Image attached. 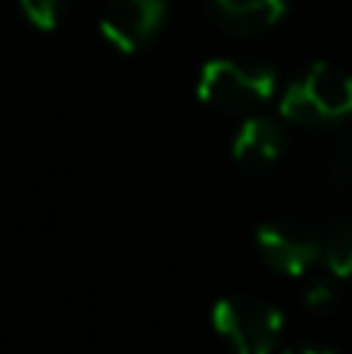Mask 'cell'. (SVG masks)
<instances>
[{"label": "cell", "mask_w": 352, "mask_h": 354, "mask_svg": "<svg viewBox=\"0 0 352 354\" xmlns=\"http://www.w3.org/2000/svg\"><path fill=\"white\" fill-rule=\"evenodd\" d=\"M284 354H337L331 348H318V345H299V348H287Z\"/></svg>", "instance_id": "7c38bea8"}, {"label": "cell", "mask_w": 352, "mask_h": 354, "mask_svg": "<svg viewBox=\"0 0 352 354\" xmlns=\"http://www.w3.org/2000/svg\"><path fill=\"white\" fill-rule=\"evenodd\" d=\"M259 258L281 277H306L324 252V239L309 224L293 218H278L259 227L256 236Z\"/></svg>", "instance_id": "277c9868"}, {"label": "cell", "mask_w": 352, "mask_h": 354, "mask_svg": "<svg viewBox=\"0 0 352 354\" xmlns=\"http://www.w3.org/2000/svg\"><path fill=\"white\" fill-rule=\"evenodd\" d=\"M19 3H22V12L28 16L31 25L47 31V28H56L66 0H19Z\"/></svg>", "instance_id": "30bf717a"}, {"label": "cell", "mask_w": 352, "mask_h": 354, "mask_svg": "<svg viewBox=\"0 0 352 354\" xmlns=\"http://www.w3.org/2000/svg\"><path fill=\"white\" fill-rule=\"evenodd\" d=\"M284 153V131L265 115H249L234 137V162L247 174H265Z\"/></svg>", "instance_id": "8992f818"}, {"label": "cell", "mask_w": 352, "mask_h": 354, "mask_svg": "<svg viewBox=\"0 0 352 354\" xmlns=\"http://www.w3.org/2000/svg\"><path fill=\"white\" fill-rule=\"evenodd\" d=\"M324 174L337 183V187H352V131L334 143V149L324 159Z\"/></svg>", "instance_id": "9c48e42d"}, {"label": "cell", "mask_w": 352, "mask_h": 354, "mask_svg": "<svg viewBox=\"0 0 352 354\" xmlns=\"http://www.w3.org/2000/svg\"><path fill=\"white\" fill-rule=\"evenodd\" d=\"M166 22V0H109L100 16V35L122 53H137Z\"/></svg>", "instance_id": "5b68a950"}, {"label": "cell", "mask_w": 352, "mask_h": 354, "mask_svg": "<svg viewBox=\"0 0 352 354\" xmlns=\"http://www.w3.org/2000/svg\"><path fill=\"white\" fill-rule=\"evenodd\" d=\"M306 305L318 314L334 311L337 308V289L331 286V283H315V286H309V292H306Z\"/></svg>", "instance_id": "8fae6325"}, {"label": "cell", "mask_w": 352, "mask_h": 354, "mask_svg": "<svg viewBox=\"0 0 352 354\" xmlns=\"http://www.w3.org/2000/svg\"><path fill=\"white\" fill-rule=\"evenodd\" d=\"M322 239V261L328 264V270L340 280H352V218H340Z\"/></svg>", "instance_id": "ba28073f"}, {"label": "cell", "mask_w": 352, "mask_h": 354, "mask_svg": "<svg viewBox=\"0 0 352 354\" xmlns=\"http://www.w3.org/2000/svg\"><path fill=\"white\" fill-rule=\"evenodd\" d=\"M218 28L234 37H256L278 25L287 12L284 0H209Z\"/></svg>", "instance_id": "52a82bcc"}, {"label": "cell", "mask_w": 352, "mask_h": 354, "mask_svg": "<svg viewBox=\"0 0 352 354\" xmlns=\"http://www.w3.org/2000/svg\"><path fill=\"white\" fill-rule=\"evenodd\" d=\"M281 115L303 128H324L352 115V75L343 68L318 62L303 81L287 87L281 100Z\"/></svg>", "instance_id": "6da1fadb"}, {"label": "cell", "mask_w": 352, "mask_h": 354, "mask_svg": "<svg viewBox=\"0 0 352 354\" xmlns=\"http://www.w3.org/2000/svg\"><path fill=\"white\" fill-rule=\"evenodd\" d=\"M274 72L237 59H212L200 72L197 93L206 106L225 115H253L274 97Z\"/></svg>", "instance_id": "7a4b0ae2"}, {"label": "cell", "mask_w": 352, "mask_h": 354, "mask_svg": "<svg viewBox=\"0 0 352 354\" xmlns=\"http://www.w3.org/2000/svg\"><path fill=\"white\" fill-rule=\"evenodd\" d=\"M212 326L234 354H272L284 333V314L259 295L237 292L212 308Z\"/></svg>", "instance_id": "3957f363"}]
</instances>
